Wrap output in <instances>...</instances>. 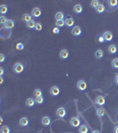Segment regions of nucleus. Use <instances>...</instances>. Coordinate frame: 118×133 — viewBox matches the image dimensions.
<instances>
[{"label": "nucleus", "instance_id": "1", "mask_svg": "<svg viewBox=\"0 0 118 133\" xmlns=\"http://www.w3.org/2000/svg\"><path fill=\"white\" fill-rule=\"evenodd\" d=\"M12 35L11 29H8L5 27H2L1 30H0V36H1L2 39H7L10 38Z\"/></svg>", "mask_w": 118, "mask_h": 133}, {"label": "nucleus", "instance_id": "2", "mask_svg": "<svg viewBox=\"0 0 118 133\" xmlns=\"http://www.w3.org/2000/svg\"><path fill=\"white\" fill-rule=\"evenodd\" d=\"M24 70V65L20 62H17V63L14 64L13 66V71L16 74H20L21 72H23Z\"/></svg>", "mask_w": 118, "mask_h": 133}, {"label": "nucleus", "instance_id": "3", "mask_svg": "<svg viewBox=\"0 0 118 133\" xmlns=\"http://www.w3.org/2000/svg\"><path fill=\"white\" fill-rule=\"evenodd\" d=\"M67 115V110H66L65 107H59L56 111V115L60 118H64Z\"/></svg>", "mask_w": 118, "mask_h": 133}, {"label": "nucleus", "instance_id": "4", "mask_svg": "<svg viewBox=\"0 0 118 133\" xmlns=\"http://www.w3.org/2000/svg\"><path fill=\"white\" fill-rule=\"evenodd\" d=\"M77 89L80 91H84L87 89V83L84 80H79L77 82Z\"/></svg>", "mask_w": 118, "mask_h": 133}, {"label": "nucleus", "instance_id": "5", "mask_svg": "<svg viewBox=\"0 0 118 133\" xmlns=\"http://www.w3.org/2000/svg\"><path fill=\"white\" fill-rule=\"evenodd\" d=\"M81 124V120L79 119L78 117H73L71 118V120H70V125L72 126V127L74 128H76L78 127V126H80Z\"/></svg>", "mask_w": 118, "mask_h": 133}, {"label": "nucleus", "instance_id": "6", "mask_svg": "<svg viewBox=\"0 0 118 133\" xmlns=\"http://www.w3.org/2000/svg\"><path fill=\"white\" fill-rule=\"evenodd\" d=\"M105 102H106V99H105L104 96H101V95H99V96L96 97V99H95V103H96L97 105L100 106V107L104 106Z\"/></svg>", "mask_w": 118, "mask_h": 133}, {"label": "nucleus", "instance_id": "7", "mask_svg": "<svg viewBox=\"0 0 118 133\" xmlns=\"http://www.w3.org/2000/svg\"><path fill=\"white\" fill-rule=\"evenodd\" d=\"M102 36H104L105 41H107V42H110V41L113 40V37H114L111 31H106V32L103 33Z\"/></svg>", "mask_w": 118, "mask_h": 133}, {"label": "nucleus", "instance_id": "8", "mask_svg": "<svg viewBox=\"0 0 118 133\" xmlns=\"http://www.w3.org/2000/svg\"><path fill=\"white\" fill-rule=\"evenodd\" d=\"M41 13H42V12H41V9H40V8H38V7L33 8L32 12H31V15H32L33 17H35V18L40 17Z\"/></svg>", "mask_w": 118, "mask_h": 133}, {"label": "nucleus", "instance_id": "9", "mask_svg": "<svg viewBox=\"0 0 118 133\" xmlns=\"http://www.w3.org/2000/svg\"><path fill=\"white\" fill-rule=\"evenodd\" d=\"M60 92H61V90H60V88L58 86H53L50 89V93L53 96H58L60 94Z\"/></svg>", "mask_w": 118, "mask_h": 133}, {"label": "nucleus", "instance_id": "10", "mask_svg": "<svg viewBox=\"0 0 118 133\" xmlns=\"http://www.w3.org/2000/svg\"><path fill=\"white\" fill-rule=\"evenodd\" d=\"M72 34L76 36H81V34H82V28H81V27H79V26L74 27L73 29H72Z\"/></svg>", "mask_w": 118, "mask_h": 133}, {"label": "nucleus", "instance_id": "11", "mask_svg": "<svg viewBox=\"0 0 118 133\" xmlns=\"http://www.w3.org/2000/svg\"><path fill=\"white\" fill-rule=\"evenodd\" d=\"M68 56H69V53H68V50L63 49V50H61V51H60V57H61V59L67 60L68 58Z\"/></svg>", "mask_w": 118, "mask_h": 133}, {"label": "nucleus", "instance_id": "12", "mask_svg": "<svg viewBox=\"0 0 118 133\" xmlns=\"http://www.w3.org/2000/svg\"><path fill=\"white\" fill-rule=\"evenodd\" d=\"M107 51L110 54H115L117 53V46L115 45H110L107 48Z\"/></svg>", "mask_w": 118, "mask_h": 133}, {"label": "nucleus", "instance_id": "13", "mask_svg": "<svg viewBox=\"0 0 118 133\" xmlns=\"http://www.w3.org/2000/svg\"><path fill=\"white\" fill-rule=\"evenodd\" d=\"M51 122V120L49 116H43L42 119V124L43 126H49Z\"/></svg>", "mask_w": 118, "mask_h": 133}, {"label": "nucleus", "instance_id": "14", "mask_svg": "<svg viewBox=\"0 0 118 133\" xmlns=\"http://www.w3.org/2000/svg\"><path fill=\"white\" fill-rule=\"evenodd\" d=\"M94 55H95V58H96V59L101 60L103 58V56H104V51H103L101 49H99V50H97V51H95Z\"/></svg>", "mask_w": 118, "mask_h": 133}, {"label": "nucleus", "instance_id": "15", "mask_svg": "<svg viewBox=\"0 0 118 133\" xmlns=\"http://www.w3.org/2000/svg\"><path fill=\"white\" fill-rule=\"evenodd\" d=\"M28 119L27 117H22L21 119L20 120V122H19V123H20V125L21 126V127H26V126L28 125Z\"/></svg>", "mask_w": 118, "mask_h": 133}, {"label": "nucleus", "instance_id": "16", "mask_svg": "<svg viewBox=\"0 0 118 133\" xmlns=\"http://www.w3.org/2000/svg\"><path fill=\"white\" fill-rule=\"evenodd\" d=\"M75 24V20L73 18H68L65 20V25L68 28H70V27H73Z\"/></svg>", "mask_w": 118, "mask_h": 133}, {"label": "nucleus", "instance_id": "17", "mask_svg": "<svg viewBox=\"0 0 118 133\" xmlns=\"http://www.w3.org/2000/svg\"><path fill=\"white\" fill-rule=\"evenodd\" d=\"M73 10H74V12H76V13L80 14L81 12H83V6L81 5L80 4H77V5H76L74 6Z\"/></svg>", "mask_w": 118, "mask_h": 133}, {"label": "nucleus", "instance_id": "18", "mask_svg": "<svg viewBox=\"0 0 118 133\" xmlns=\"http://www.w3.org/2000/svg\"><path fill=\"white\" fill-rule=\"evenodd\" d=\"M22 20H23V21H25L26 23H28V22L32 20V15H30V14L28 13H25L23 14V16H22Z\"/></svg>", "mask_w": 118, "mask_h": 133}, {"label": "nucleus", "instance_id": "19", "mask_svg": "<svg viewBox=\"0 0 118 133\" xmlns=\"http://www.w3.org/2000/svg\"><path fill=\"white\" fill-rule=\"evenodd\" d=\"M5 27L8 29H12V28H14V21L12 20H8L6 24L5 25Z\"/></svg>", "mask_w": 118, "mask_h": 133}, {"label": "nucleus", "instance_id": "20", "mask_svg": "<svg viewBox=\"0 0 118 133\" xmlns=\"http://www.w3.org/2000/svg\"><path fill=\"white\" fill-rule=\"evenodd\" d=\"M35 103H36V99H32V98H30V99H28L26 100V105L28 106V107H34Z\"/></svg>", "mask_w": 118, "mask_h": 133}, {"label": "nucleus", "instance_id": "21", "mask_svg": "<svg viewBox=\"0 0 118 133\" xmlns=\"http://www.w3.org/2000/svg\"><path fill=\"white\" fill-rule=\"evenodd\" d=\"M0 132L1 133H10L11 132V129H10L9 126L7 125H3L0 129Z\"/></svg>", "mask_w": 118, "mask_h": 133}, {"label": "nucleus", "instance_id": "22", "mask_svg": "<svg viewBox=\"0 0 118 133\" xmlns=\"http://www.w3.org/2000/svg\"><path fill=\"white\" fill-rule=\"evenodd\" d=\"M105 10H106V7H105V5H103V4H99V5L97 7V9H96V11L98 13H103V12H105Z\"/></svg>", "mask_w": 118, "mask_h": 133}, {"label": "nucleus", "instance_id": "23", "mask_svg": "<svg viewBox=\"0 0 118 133\" xmlns=\"http://www.w3.org/2000/svg\"><path fill=\"white\" fill-rule=\"evenodd\" d=\"M55 19H56V21H57V20H63L64 13L62 12H58L57 13L55 14Z\"/></svg>", "mask_w": 118, "mask_h": 133}, {"label": "nucleus", "instance_id": "24", "mask_svg": "<svg viewBox=\"0 0 118 133\" xmlns=\"http://www.w3.org/2000/svg\"><path fill=\"white\" fill-rule=\"evenodd\" d=\"M108 5L110 6L111 8H116L118 5V1L117 0H109Z\"/></svg>", "mask_w": 118, "mask_h": 133}, {"label": "nucleus", "instance_id": "25", "mask_svg": "<svg viewBox=\"0 0 118 133\" xmlns=\"http://www.w3.org/2000/svg\"><path fill=\"white\" fill-rule=\"evenodd\" d=\"M88 131H89V129L85 124L81 125L79 127V133H88Z\"/></svg>", "mask_w": 118, "mask_h": 133}, {"label": "nucleus", "instance_id": "26", "mask_svg": "<svg viewBox=\"0 0 118 133\" xmlns=\"http://www.w3.org/2000/svg\"><path fill=\"white\" fill-rule=\"evenodd\" d=\"M96 112H97V115H98L99 118H102L103 116L105 115V114H106L105 109H103V108H99V109H97V110H96Z\"/></svg>", "mask_w": 118, "mask_h": 133}, {"label": "nucleus", "instance_id": "27", "mask_svg": "<svg viewBox=\"0 0 118 133\" xmlns=\"http://www.w3.org/2000/svg\"><path fill=\"white\" fill-rule=\"evenodd\" d=\"M33 94H34V96L36 97V98L43 96L42 91H41L40 89H35V90H34V91H33Z\"/></svg>", "mask_w": 118, "mask_h": 133}, {"label": "nucleus", "instance_id": "28", "mask_svg": "<svg viewBox=\"0 0 118 133\" xmlns=\"http://www.w3.org/2000/svg\"><path fill=\"white\" fill-rule=\"evenodd\" d=\"M36 22L35 21V20H31V21L28 22L27 23V27H28V28H30V29H32V28H36Z\"/></svg>", "mask_w": 118, "mask_h": 133}, {"label": "nucleus", "instance_id": "29", "mask_svg": "<svg viewBox=\"0 0 118 133\" xmlns=\"http://www.w3.org/2000/svg\"><path fill=\"white\" fill-rule=\"evenodd\" d=\"M7 11H8V8L5 5H2L0 6V12H1L2 14H5L6 12H7Z\"/></svg>", "mask_w": 118, "mask_h": 133}, {"label": "nucleus", "instance_id": "30", "mask_svg": "<svg viewBox=\"0 0 118 133\" xmlns=\"http://www.w3.org/2000/svg\"><path fill=\"white\" fill-rule=\"evenodd\" d=\"M111 65H112V66H113L114 68H115V69H118V58H115V59H114L113 61H112Z\"/></svg>", "mask_w": 118, "mask_h": 133}, {"label": "nucleus", "instance_id": "31", "mask_svg": "<svg viewBox=\"0 0 118 133\" xmlns=\"http://www.w3.org/2000/svg\"><path fill=\"white\" fill-rule=\"evenodd\" d=\"M65 26V20H57L56 21V27L57 28H62Z\"/></svg>", "mask_w": 118, "mask_h": 133}, {"label": "nucleus", "instance_id": "32", "mask_svg": "<svg viewBox=\"0 0 118 133\" xmlns=\"http://www.w3.org/2000/svg\"><path fill=\"white\" fill-rule=\"evenodd\" d=\"M99 4H100V3H99L98 0H93V1H92V3H91V5H92V6L94 8L95 10H96L97 7L99 5Z\"/></svg>", "mask_w": 118, "mask_h": 133}, {"label": "nucleus", "instance_id": "33", "mask_svg": "<svg viewBox=\"0 0 118 133\" xmlns=\"http://www.w3.org/2000/svg\"><path fill=\"white\" fill-rule=\"evenodd\" d=\"M43 101H45V99H43V96L36 98V103L38 104V105H41V104H43Z\"/></svg>", "mask_w": 118, "mask_h": 133}, {"label": "nucleus", "instance_id": "34", "mask_svg": "<svg viewBox=\"0 0 118 133\" xmlns=\"http://www.w3.org/2000/svg\"><path fill=\"white\" fill-rule=\"evenodd\" d=\"M7 20H8L4 15H2L1 17H0V23H1V25H5L6 22H7Z\"/></svg>", "mask_w": 118, "mask_h": 133}, {"label": "nucleus", "instance_id": "35", "mask_svg": "<svg viewBox=\"0 0 118 133\" xmlns=\"http://www.w3.org/2000/svg\"><path fill=\"white\" fill-rule=\"evenodd\" d=\"M43 28V26L42 24L40 23V22H36V28H35V29L37 30V31H41Z\"/></svg>", "mask_w": 118, "mask_h": 133}, {"label": "nucleus", "instance_id": "36", "mask_svg": "<svg viewBox=\"0 0 118 133\" xmlns=\"http://www.w3.org/2000/svg\"><path fill=\"white\" fill-rule=\"evenodd\" d=\"M16 49L19 50V51L23 50L24 49V45L22 43H18L17 45H16Z\"/></svg>", "mask_w": 118, "mask_h": 133}, {"label": "nucleus", "instance_id": "37", "mask_svg": "<svg viewBox=\"0 0 118 133\" xmlns=\"http://www.w3.org/2000/svg\"><path fill=\"white\" fill-rule=\"evenodd\" d=\"M97 40H98V42L101 43L105 42V39H104V36H98V38H97Z\"/></svg>", "mask_w": 118, "mask_h": 133}, {"label": "nucleus", "instance_id": "38", "mask_svg": "<svg viewBox=\"0 0 118 133\" xmlns=\"http://www.w3.org/2000/svg\"><path fill=\"white\" fill-rule=\"evenodd\" d=\"M5 55H4L3 53H1V54H0V62H1V63H3V62L5 61Z\"/></svg>", "mask_w": 118, "mask_h": 133}, {"label": "nucleus", "instance_id": "39", "mask_svg": "<svg viewBox=\"0 0 118 133\" xmlns=\"http://www.w3.org/2000/svg\"><path fill=\"white\" fill-rule=\"evenodd\" d=\"M53 34H59V33H60V29H59V28H57V27H55V28L53 29Z\"/></svg>", "mask_w": 118, "mask_h": 133}, {"label": "nucleus", "instance_id": "40", "mask_svg": "<svg viewBox=\"0 0 118 133\" xmlns=\"http://www.w3.org/2000/svg\"><path fill=\"white\" fill-rule=\"evenodd\" d=\"M4 73H5V70H4L3 68H0V76H3Z\"/></svg>", "mask_w": 118, "mask_h": 133}, {"label": "nucleus", "instance_id": "41", "mask_svg": "<svg viewBox=\"0 0 118 133\" xmlns=\"http://www.w3.org/2000/svg\"><path fill=\"white\" fill-rule=\"evenodd\" d=\"M114 132H115V133H118V125L115 126V129H114Z\"/></svg>", "mask_w": 118, "mask_h": 133}, {"label": "nucleus", "instance_id": "42", "mask_svg": "<svg viewBox=\"0 0 118 133\" xmlns=\"http://www.w3.org/2000/svg\"><path fill=\"white\" fill-rule=\"evenodd\" d=\"M4 83V78L3 76H0V84H3Z\"/></svg>", "mask_w": 118, "mask_h": 133}, {"label": "nucleus", "instance_id": "43", "mask_svg": "<svg viewBox=\"0 0 118 133\" xmlns=\"http://www.w3.org/2000/svg\"><path fill=\"white\" fill-rule=\"evenodd\" d=\"M115 83L118 85V75L116 76H115Z\"/></svg>", "mask_w": 118, "mask_h": 133}, {"label": "nucleus", "instance_id": "44", "mask_svg": "<svg viewBox=\"0 0 118 133\" xmlns=\"http://www.w3.org/2000/svg\"><path fill=\"white\" fill-rule=\"evenodd\" d=\"M92 133H101V132L99 131V130H92Z\"/></svg>", "mask_w": 118, "mask_h": 133}, {"label": "nucleus", "instance_id": "45", "mask_svg": "<svg viewBox=\"0 0 118 133\" xmlns=\"http://www.w3.org/2000/svg\"><path fill=\"white\" fill-rule=\"evenodd\" d=\"M2 122H3V117H0V123H2Z\"/></svg>", "mask_w": 118, "mask_h": 133}]
</instances>
